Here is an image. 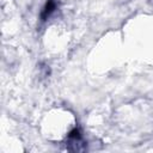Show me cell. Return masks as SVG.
Segmentation results:
<instances>
[{"label": "cell", "mask_w": 153, "mask_h": 153, "mask_svg": "<svg viewBox=\"0 0 153 153\" xmlns=\"http://www.w3.org/2000/svg\"><path fill=\"white\" fill-rule=\"evenodd\" d=\"M55 10H56V1H55V0H48V1L45 2V5H44L42 12H41V19H42L43 22L47 20V19L50 17V14H51Z\"/></svg>", "instance_id": "obj_1"}]
</instances>
